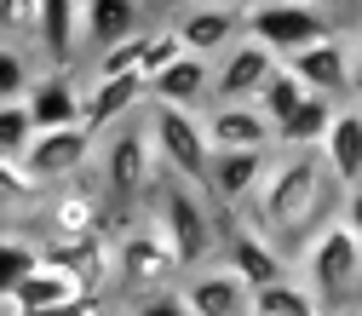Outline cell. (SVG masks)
<instances>
[{"label": "cell", "mask_w": 362, "mask_h": 316, "mask_svg": "<svg viewBox=\"0 0 362 316\" xmlns=\"http://www.w3.org/2000/svg\"><path fill=\"white\" fill-rule=\"evenodd\" d=\"M150 144L161 156V172L167 178H185V185L207 190V172H213V139H207V121L196 110H167V104H150Z\"/></svg>", "instance_id": "4"}, {"label": "cell", "mask_w": 362, "mask_h": 316, "mask_svg": "<svg viewBox=\"0 0 362 316\" xmlns=\"http://www.w3.org/2000/svg\"><path fill=\"white\" fill-rule=\"evenodd\" d=\"M328 185H334V172H328L322 150H276V156H270L264 185H259L253 201L242 207V218H253L288 259H299V253L334 224V218H322Z\"/></svg>", "instance_id": "1"}, {"label": "cell", "mask_w": 362, "mask_h": 316, "mask_svg": "<svg viewBox=\"0 0 362 316\" xmlns=\"http://www.w3.org/2000/svg\"><path fill=\"white\" fill-rule=\"evenodd\" d=\"M40 270V242L29 230H0V293H18Z\"/></svg>", "instance_id": "28"}, {"label": "cell", "mask_w": 362, "mask_h": 316, "mask_svg": "<svg viewBox=\"0 0 362 316\" xmlns=\"http://www.w3.org/2000/svg\"><path fill=\"white\" fill-rule=\"evenodd\" d=\"M178 58H185V40H178V29H173V23L150 29V47H144V81L167 75V69H173Z\"/></svg>", "instance_id": "33"}, {"label": "cell", "mask_w": 362, "mask_h": 316, "mask_svg": "<svg viewBox=\"0 0 362 316\" xmlns=\"http://www.w3.org/2000/svg\"><path fill=\"white\" fill-rule=\"evenodd\" d=\"M202 121L213 150H276V127L264 121L259 104H213Z\"/></svg>", "instance_id": "18"}, {"label": "cell", "mask_w": 362, "mask_h": 316, "mask_svg": "<svg viewBox=\"0 0 362 316\" xmlns=\"http://www.w3.org/2000/svg\"><path fill=\"white\" fill-rule=\"evenodd\" d=\"M98 167H104V190H110L115 201L150 196L156 178H161V156H156V144H150V127H115L110 139H104Z\"/></svg>", "instance_id": "6"}, {"label": "cell", "mask_w": 362, "mask_h": 316, "mask_svg": "<svg viewBox=\"0 0 362 316\" xmlns=\"http://www.w3.org/2000/svg\"><path fill=\"white\" fill-rule=\"evenodd\" d=\"M339 224L362 242V190H345V201H339Z\"/></svg>", "instance_id": "36"}, {"label": "cell", "mask_w": 362, "mask_h": 316, "mask_svg": "<svg viewBox=\"0 0 362 316\" xmlns=\"http://www.w3.org/2000/svg\"><path fill=\"white\" fill-rule=\"evenodd\" d=\"M247 35L288 64L293 52L316 47V40H328L334 23L316 12L310 0H253V6H247Z\"/></svg>", "instance_id": "5"}, {"label": "cell", "mask_w": 362, "mask_h": 316, "mask_svg": "<svg viewBox=\"0 0 362 316\" xmlns=\"http://www.w3.org/2000/svg\"><path fill=\"white\" fill-rule=\"evenodd\" d=\"M47 185L23 161H0V230H23V224H47Z\"/></svg>", "instance_id": "21"}, {"label": "cell", "mask_w": 362, "mask_h": 316, "mask_svg": "<svg viewBox=\"0 0 362 316\" xmlns=\"http://www.w3.org/2000/svg\"><path fill=\"white\" fill-rule=\"evenodd\" d=\"M299 270H305V288L316 293L322 316H356L362 305V242L334 218L322 236H316L305 253H299Z\"/></svg>", "instance_id": "3"}, {"label": "cell", "mask_w": 362, "mask_h": 316, "mask_svg": "<svg viewBox=\"0 0 362 316\" xmlns=\"http://www.w3.org/2000/svg\"><path fill=\"white\" fill-rule=\"evenodd\" d=\"M213 98V58H196L185 52L167 75L150 81V104H167V110H196Z\"/></svg>", "instance_id": "22"}, {"label": "cell", "mask_w": 362, "mask_h": 316, "mask_svg": "<svg viewBox=\"0 0 362 316\" xmlns=\"http://www.w3.org/2000/svg\"><path fill=\"white\" fill-rule=\"evenodd\" d=\"M35 64H29V52L23 47H0V104H29V93H35Z\"/></svg>", "instance_id": "31"}, {"label": "cell", "mask_w": 362, "mask_h": 316, "mask_svg": "<svg viewBox=\"0 0 362 316\" xmlns=\"http://www.w3.org/2000/svg\"><path fill=\"white\" fill-rule=\"evenodd\" d=\"M310 6H316V12H322V18L334 23V35H345L351 23L362 29V0H310Z\"/></svg>", "instance_id": "34"}, {"label": "cell", "mask_w": 362, "mask_h": 316, "mask_svg": "<svg viewBox=\"0 0 362 316\" xmlns=\"http://www.w3.org/2000/svg\"><path fill=\"white\" fill-rule=\"evenodd\" d=\"M115 270H121L115 282L139 288L144 299H150V293H173V282L185 276V264H178V253L167 247V236L156 230V218L132 224V230L115 242Z\"/></svg>", "instance_id": "7"}, {"label": "cell", "mask_w": 362, "mask_h": 316, "mask_svg": "<svg viewBox=\"0 0 362 316\" xmlns=\"http://www.w3.org/2000/svg\"><path fill=\"white\" fill-rule=\"evenodd\" d=\"M242 6H253V0H242Z\"/></svg>", "instance_id": "39"}, {"label": "cell", "mask_w": 362, "mask_h": 316, "mask_svg": "<svg viewBox=\"0 0 362 316\" xmlns=\"http://www.w3.org/2000/svg\"><path fill=\"white\" fill-rule=\"evenodd\" d=\"M173 29L185 40V52L196 58H224L247 35V6L242 0H185L173 12Z\"/></svg>", "instance_id": "8"}, {"label": "cell", "mask_w": 362, "mask_h": 316, "mask_svg": "<svg viewBox=\"0 0 362 316\" xmlns=\"http://www.w3.org/2000/svg\"><path fill=\"white\" fill-rule=\"evenodd\" d=\"M35 115L29 104H0V161H23L29 144H35Z\"/></svg>", "instance_id": "32"}, {"label": "cell", "mask_w": 362, "mask_h": 316, "mask_svg": "<svg viewBox=\"0 0 362 316\" xmlns=\"http://www.w3.org/2000/svg\"><path fill=\"white\" fill-rule=\"evenodd\" d=\"M305 98H316V93H310V86H305V81H299V75H293L288 64H282L276 75L264 81V93H259L253 104L264 110V121H270V127H282V121H288V115H293V110H299Z\"/></svg>", "instance_id": "29"}, {"label": "cell", "mask_w": 362, "mask_h": 316, "mask_svg": "<svg viewBox=\"0 0 362 316\" xmlns=\"http://www.w3.org/2000/svg\"><path fill=\"white\" fill-rule=\"evenodd\" d=\"M150 104V81L144 75H110V81H93L86 86V132L93 139H104V132H115V127H127V115L132 110H144Z\"/></svg>", "instance_id": "17"}, {"label": "cell", "mask_w": 362, "mask_h": 316, "mask_svg": "<svg viewBox=\"0 0 362 316\" xmlns=\"http://www.w3.org/2000/svg\"><path fill=\"white\" fill-rule=\"evenodd\" d=\"M276 69H282V58L270 47H259L253 35H242L236 47L224 52V64H213V104H253Z\"/></svg>", "instance_id": "10"}, {"label": "cell", "mask_w": 362, "mask_h": 316, "mask_svg": "<svg viewBox=\"0 0 362 316\" xmlns=\"http://www.w3.org/2000/svg\"><path fill=\"white\" fill-rule=\"evenodd\" d=\"M351 69H356V98H362V29H356V40H351Z\"/></svg>", "instance_id": "37"}, {"label": "cell", "mask_w": 362, "mask_h": 316, "mask_svg": "<svg viewBox=\"0 0 362 316\" xmlns=\"http://www.w3.org/2000/svg\"><path fill=\"white\" fill-rule=\"evenodd\" d=\"M218 259L230 264L247 288H270V282L288 276V253L270 242L253 218H242V213H224V247H218Z\"/></svg>", "instance_id": "9"}, {"label": "cell", "mask_w": 362, "mask_h": 316, "mask_svg": "<svg viewBox=\"0 0 362 316\" xmlns=\"http://www.w3.org/2000/svg\"><path fill=\"white\" fill-rule=\"evenodd\" d=\"M47 242H81V236H98L104 230V201L81 185H64L52 201H47Z\"/></svg>", "instance_id": "20"}, {"label": "cell", "mask_w": 362, "mask_h": 316, "mask_svg": "<svg viewBox=\"0 0 362 316\" xmlns=\"http://www.w3.org/2000/svg\"><path fill=\"white\" fill-rule=\"evenodd\" d=\"M288 69L310 86L316 98H334V104L356 98V69H351V40L345 35H328V40H316V47L293 52Z\"/></svg>", "instance_id": "14"}, {"label": "cell", "mask_w": 362, "mask_h": 316, "mask_svg": "<svg viewBox=\"0 0 362 316\" xmlns=\"http://www.w3.org/2000/svg\"><path fill=\"white\" fill-rule=\"evenodd\" d=\"M356 316H362V310H356Z\"/></svg>", "instance_id": "40"}, {"label": "cell", "mask_w": 362, "mask_h": 316, "mask_svg": "<svg viewBox=\"0 0 362 316\" xmlns=\"http://www.w3.org/2000/svg\"><path fill=\"white\" fill-rule=\"evenodd\" d=\"M322 161H328V172H334L339 190H362V110L356 104L339 110L328 144H322Z\"/></svg>", "instance_id": "24"}, {"label": "cell", "mask_w": 362, "mask_h": 316, "mask_svg": "<svg viewBox=\"0 0 362 316\" xmlns=\"http://www.w3.org/2000/svg\"><path fill=\"white\" fill-rule=\"evenodd\" d=\"M253 316H322V305L305 288V276H282L270 288H253Z\"/></svg>", "instance_id": "27"}, {"label": "cell", "mask_w": 362, "mask_h": 316, "mask_svg": "<svg viewBox=\"0 0 362 316\" xmlns=\"http://www.w3.org/2000/svg\"><path fill=\"white\" fill-rule=\"evenodd\" d=\"M270 156L264 150H213V172H207V196L224 201V213H242L253 201V190L264 185Z\"/></svg>", "instance_id": "16"}, {"label": "cell", "mask_w": 362, "mask_h": 316, "mask_svg": "<svg viewBox=\"0 0 362 316\" xmlns=\"http://www.w3.org/2000/svg\"><path fill=\"white\" fill-rule=\"evenodd\" d=\"M40 259L58 264L64 276H75V288L86 299H104L110 282L121 276V270H115V242L104 230L98 236H81V242H40Z\"/></svg>", "instance_id": "11"}, {"label": "cell", "mask_w": 362, "mask_h": 316, "mask_svg": "<svg viewBox=\"0 0 362 316\" xmlns=\"http://www.w3.org/2000/svg\"><path fill=\"white\" fill-rule=\"evenodd\" d=\"M0 47L40 52V0H0Z\"/></svg>", "instance_id": "30"}, {"label": "cell", "mask_w": 362, "mask_h": 316, "mask_svg": "<svg viewBox=\"0 0 362 316\" xmlns=\"http://www.w3.org/2000/svg\"><path fill=\"white\" fill-rule=\"evenodd\" d=\"M29 115L40 132H58V127H81L86 121V93L69 81V69H47L29 93Z\"/></svg>", "instance_id": "19"}, {"label": "cell", "mask_w": 362, "mask_h": 316, "mask_svg": "<svg viewBox=\"0 0 362 316\" xmlns=\"http://www.w3.org/2000/svg\"><path fill=\"white\" fill-rule=\"evenodd\" d=\"M339 110H345V104H334V98H305V104L276 127V150H322L328 132H334V121H339Z\"/></svg>", "instance_id": "25"}, {"label": "cell", "mask_w": 362, "mask_h": 316, "mask_svg": "<svg viewBox=\"0 0 362 316\" xmlns=\"http://www.w3.org/2000/svg\"><path fill=\"white\" fill-rule=\"evenodd\" d=\"M75 52H86V40H81V0H40V64L69 69Z\"/></svg>", "instance_id": "23"}, {"label": "cell", "mask_w": 362, "mask_h": 316, "mask_svg": "<svg viewBox=\"0 0 362 316\" xmlns=\"http://www.w3.org/2000/svg\"><path fill=\"white\" fill-rule=\"evenodd\" d=\"M178 299H185L190 316H253V288L224 259L190 270V276L178 282Z\"/></svg>", "instance_id": "13"}, {"label": "cell", "mask_w": 362, "mask_h": 316, "mask_svg": "<svg viewBox=\"0 0 362 316\" xmlns=\"http://www.w3.org/2000/svg\"><path fill=\"white\" fill-rule=\"evenodd\" d=\"M351 104H356V110H362V98H351Z\"/></svg>", "instance_id": "38"}, {"label": "cell", "mask_w": 362, "mask_h": 316, "mask_svg": "<svg viewBox=\"0 0 362 316\" xmlns=\"http://www.w3.org/2000/svg\"><path fill=\"white\" fill-rule=\"evenodd\" d=\"M132 316H190V310H185V299H178V288H173V293H150Z\"/></svg>", "instance_id": "35"}, {"label": "cell", "mask_w": 362, "mask_h": 316, "mask_svg": "<svg viewBox=\"0 0 362 316\" xmlns=\"http://www.w3.org/2000/svg\"><path fill=\"white\" fill-rule=\"evenodd\" d=\"M132 35H144V0H81V40L93 58L127 47Z\"/></svg>", "instance_id": "15"}, {"label": "cell", "mask_w": 362, "mask_h": 316, "mask_svg": "<svg viewBox=\"0 0 362 316\" xmlns=\"http://www.w3.org/2000/svg\"><path fill=\"white\" fill-rule=\"evenodd\" d=\"M86 161H98V139L86 127H58V132H35V144L23 156V167L40 185H69L86 172Z\"/></svg>", "instance_id": "12"}, {"label": "cell", "mask_w": 362, "mask_h": 316, "mask_svg": "<svg viewBox=\"0 0 362 316\" xmlns=\"http://www.w3.org/2000/svg\"><path fill=\"white\" fill-rule=\"evenodd\" d=\"M81 299H86V293L75 288V276H64V270L47 264V259H40V270L18 288V305H23L29 316H40V310H64V305H81Z\"/></svg>", "instance_id": "26"}, {"label": "cell", "mask_w": 362, "mask_h": 316, "mask_svg": "<svg viewBox=\"0 0 362 316\" xmlns=\"http://www.w3.org/2000/svg\"><path fill=\"white\" fill-rule=\"evenodd\" d=\"M150 218H156V230L167 236V247L178 253L185 276L202 270V264H213L218 247H224V218L213 213V196L196 190V185H185V178H161Z\"/></svg>", "instance_id": "2"}]
</instances>
